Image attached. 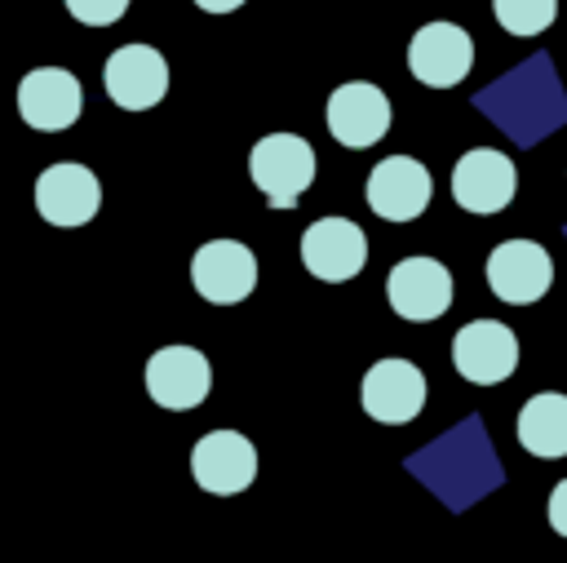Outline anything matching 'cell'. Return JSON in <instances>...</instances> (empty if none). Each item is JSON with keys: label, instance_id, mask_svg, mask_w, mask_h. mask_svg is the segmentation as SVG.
I'll return each instance as SVG.
<instances>
[{"label": "cell", "instance_id": "6", "mask_svg": "<svg viewBox=\"0 0 567 563\" xmlns=\"http://www.w3.org/2000/svg\"><path fill=\"white\" fill-rule=\"evenodd\" d=\"M385 297L390 310L408 324H430L452 306V275L434 257H403L385 275Z\"/></svg>", "mask_w": 567, "mask_h": 563}, {"label": "cell", "instance_id": "7", "mask_svg": "<svg viewBox=\"0 0 567 563\" xmlns=\"http://www.w3.org/2000/svg\"><path fill=\"white\" fill-rule=\"evenodd\" d=\"M452 368L474 386H496L518 368V337L501 319H474L452 337Z\"/></svg>", "mask_w": 567, "mask_h": 563}, {"label": "cell", "instance_id": "15", "mask_svg": "<svg viewBox=\"0 0 567 563\" xmlns=\"http://www.w3.org/2000/svg\"><path fill=\"white\" fill-rule=\"evenodd\" d=\"M97 204H102V186H97V173L84 164L62 160L35 177V213L53 226H84L93 222Z\"/></svg>", "mask_w": 567, "mask_h": 563}, {"label": "cell", "instance_id": "17", "mask_svg": "<svg viewBox=\"0 0 567 563\" xmlns=\"http://www.w3.org/2000/svg\"><path fill=\"white\" fill-rule=\"evenodd\" d=\"M518 443L545 461L567 457V395H558V390L532 395L518 412Z\"/></svg>", "mask_w": 567, "mask_h": 563}, {"label": "cell", "instance_id": "1", "mask_svg": "<svg viewBox=\"0 0 567 563\" xmlns=\"http://www.w3.org/2000/svg\"><path fill=\"white\" fill-rule=\"evenodd\" d=\"M248 177L270 208H292L315 182V151L297 133H266L248 151Z\"/></svg>", "mask_w": 567, "mask_h": 563}, {"label": "cell", "instance_id": "9", "mask_svg": "<svg viewBox=\"0 0 567 563\" xmlns=\"http://www.w3.org/2000/svg\"><path fill=\"white\" fill-rule=\"evenodd\" d=\"M190 474L213 497H235L257 479V448L239 430H208L190 448Z\"/></svg>", "mask_w": 567, "mask_h": 563}, {"label": "cell", "instance_id": "10", "mask_svg": "<svg viewBox=\"0 0 567 563\" xmlns=\"http://www.w3.org/2000/svg\"><path fill=\"white\" fill-rule=\"evenodd\" d=\"M102 89L120 111H146L168 93V62L151 44H120L102 66Z\"/></svg>", "mask_w": 567, "mask_h": 563}, {"label": "cell", "instance_id": "16", "mask_svg": "<svg viewBox=\"0 0 567 563\" xmlns=\"http://www.w3.org/2000/svg\"><path fill=\"white\" fill-rule=\"evenodd\" d=\"M390 129V98L368 84V80H350V84H337L332 98H328V133L350 146V151H363L372 142H381Z\"/></svg>", "mask_w": 567, "mask_h": 563}, {"label": "cell", "instance_id": "8", "mask_svg": "<svg viewBox=\"0 0 567 563\" xmlns=\"http://www.w3.org/2000/svg\"><path fill=\"white\" fill-rule=\"evenodd\" d=\"M208 386H213V364L195 346H164L146 359V395L159 408L173 412L199 408L208 399Z\"/></svg>", "mask_w": 567, "mask_h": 563}, {"label": "cell", "instance_id": "5", "mask_svg": "<svg viewBox=\"0 0 567 563\" xmlns=\"http://www.w3.org/2000/svg\"><path fill=\"white\" fill-rule=\"evenodd\" d=\"M554 262L532 239H505L487 253V288L509 306H532L549 293Z\"/></svg>", "mask_w": 567, "mask_h": 563}, {"label": "cell", "instance_id": "3", "mask_svg": "<svg viewBox=\"0 0 567 563\" xmlns=\"http://www.w3.org/2000/svg\"><path fill=\"white\" fill-rule=\"evenodd\" d=\"M190 284L213 306H235L257 288V257L239 239H208L190 257Z\"/></svg>", "mask_w": 567, "mask_h": 563}, {"label": "cell", "instance_id": "18", "mask_svg": "<svg viewBox=\"0 0 567 563\" xmlns=\"http://www.w3.org/2000/svg\"><path fill=\"white\" fill-rule=\"evenodd\" d=\"M492 13L509 35H540L558 18V0H492Z\"/></svg>", "mask_w": 567, "mask_h": 563}, {"label": "cell", "instance_id": "13", "mask_svg": "<svg viewBox=\"0 0 567 563\" xmlns=\"http://www.w3.org/2000/svg\"><path fill=\"white\" fill-rule=\"evenodd\" d=\"M80 106H84V89L71 71L62 66H35L22 75L18 84V111L31 129L40 133H62L80 120Z\"/></svg>", "mask_w": 567, "mask_h": 563}, {"label": "cell", "instance_id": "12", "mask_svg": "<svg viewBox=\"0 0 567 563\" xmlns=\"http://www.w3.org/2000/svg\"><path fill=\"white\" fill-rule=\"evenodd\" d=\"M474 66V40L456 22H425L408 44V71L430 89H452Z\"/></svg>", "mask_w": 567, "mask_h": 563}, {"label": "cell", "instance_id": "19", "mask_svg": "<svg viewBox=\"0 0 567 563\" xmlns=\"http://www.w3.org/2000/svg\"><path fill=\"white\" fill-rule=\"evenodd\" d=\"M66 9H71V18L84 22V27H111V22L124 18L128 0H66Z\"/></svg>", "mask_w": 567, "mask_h": 563}, {"label": "cell", "instance_id": "11", "mask_svg": "<svg viewBox=\"0 0 567 563\" xmlns=\"http://www.w3.org/2000/svg\"><path fill=\"white\" fill-rule=\"evenodd\" d=\"M363 412L385 426H408L425 408V372L408 359H377L359 386Z\"/></svg>", "mask_w": 567, "mask_h": 563}, {"label": "cell", "instance_id": "2", "mask_svg": "<svg viewBox=\"0 0 567 563\" xmlns=\"http://www.w3.org/2000/svg\"><path fill=\"white\" fill-rule=\"evenodd\" d=\"M301 262L323 284H346L368 266V235L350 217H319L301 235Z\"/></svg>", "mask_w": 567, "mask_h": 563}, {"label": "cell", "instance_id": "21", "mask_svg": "<svg viewBox=\"0 0 567 563\" xmlns=\"http://www.w3.org/2000/svg\"><path fill=\"white\" fill-rule=\"evenodd\" d=\"M204 13H230V9H239L244 0H195Z\"/></svg>", "mask_w": 567, "mask_h": 563}, {"label": "cell", "instance_id": "20", "mask_svg": "<svg viewBox=\"0 0 567 563\" xmlns=\"http://www.w3.org/2000/svg\"><path fill=\"white\" fill-rule=\"evenodd\" d=\"M549 528H554L558 536H567V479L549 492Z\"/></svg>", "mask_w": 567, "mask_h": 563}, {"label": "cell", "instance_id": "14", "mask_svg": "<svg viewBox=\"0 0 567 563\" xmlns=\"http://www.w3.org/2000/svg\"><path fill=\"white\" fill-rule=\"evenodd\" d=\"M434 182L430 168L416 164L412 155H390L368 173V208L385 222H412L430 208Z\"/></svg>", "mask_w": 567, "mask_h": 563}, {"label": "cell", "instance_id": "4", "mask_svg": "<svg viewBox=\"0 0 567 563\" xmlns=\"http://www.w3.org/2000/svg\"><path fill=\"white\" fill-rule=\"evenodd\" d=\"M518 191V168L505 151L474 146L452 168V199L465 213H501Z\"/></svg>", "mask_w": 567, "mask_h": 563}]
</instances>
